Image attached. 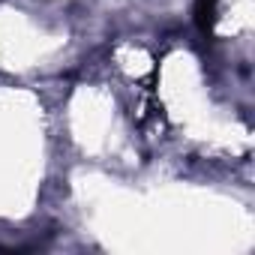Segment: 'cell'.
<instances>
[{
    "label": "cell",
    "instance_id": "6da1fadb",
    "mask_svg": "<svg viewBox=\"0 0 255 255\" xmlns=\"http://www.w3.org/2000/svg\"><path fill=\"white\" fill-rule=\"evenodd\" d=\"M216 3L219 0H195V6H192V12H195V24H198V30L204 33V36H210L213 33V27H216Z\"/></svg>",
    "mask_w": 255,
    "mask_h": 255
}]
</instances>
